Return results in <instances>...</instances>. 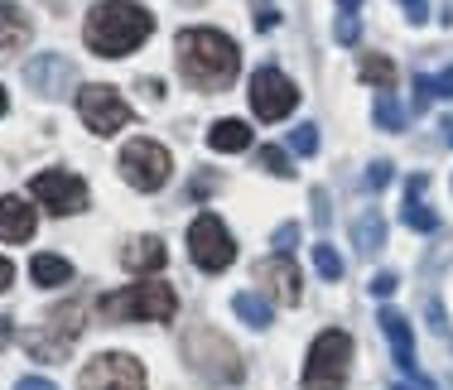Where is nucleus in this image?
I'll list each match as a JSON object with an SVG mask.
<instances>
[{
	"mask_svg": "<svg viewBox=\"0 0 453 390\" xmlns=\"http://www.w3.org/2000/svg\"><path fill=\"white\" fill-rule=\"evenodd\" d=\"M150 34H155V15L135 0H102L88 10V25H82V39L96 58H126Z\"/></svg>",
	"mask_w": 453,
	"mask_h": 390,
	"instance_id": "obj_1",
	"label": "nucleus"
},
{
	"mask_svg": "<svg viewBox=\"0 0 453 390\" xmlns=\"http://www.w3.org/2000/svg\"><path fill=\"white\" fill-rule=\"evenodd\" d=\"M174 58H179L183 82L198 87V92H222L236 78V68H242L236 43L218 34V29H183L174 39Z\"/></svg>",
	"mask_w": 453,
	"mask_h": 390,
	"instance_id": "obj_2",
	"label": "nucleus"
},
{
	"mask_svg": "<svg viewBox=\"0 0 453 390\" xmlns=\"http://www.w3.org/2000/svg\"><path fill=\"white\" fill-rule=\"evenodd\" d=\"M183 362H188L203 381H212V386H236L246 376L242 352H236L218 328H208V323H193V328L183 333Z\"/></svg>",
	"mask_w": 453,
	"mask_h": 390,
	"instance_id": "obj_3",
	"label": "nucleus"
},
{
	"mask_svg": "<svg viewBox=\"0 0 453 390\" xmlns=\"http://www.w3.org/2000/svg\"><path fill=\"white\" fill-rule=\"evenodd\" d=\"M96 309L106 323H169L179 313V294L159 279H150V285H126L116 294H102Z\"/></svg>",
	"mask_w": 453,
	"mask_h": 390,
	"instance_id": "obj_4",
	"label": "nucleus"
},
{
	"mask_svg": "<svg viewBox=\"0 0 453 390\" xmlns=\"http://www.w3.org/2000/svg\"><path fill=\"white\" fill-rule=\"evenodd\" d=\"M82 318H88V303L82 299H63L58 309H49L44 328L25 333L29 356H35V362H63V356L73 352V342L82 338V328H88Z\"/></svg>",
	"mask_w": 453,
	"mask_h": 390,
	"instance_id": "obj_5",
	"label": "nucleus"
},
{
	"mask_svg": "<svg viewBox=\"0 0 453 390\" xmlns=\"http://www.w3.org/2000/svg\"><path fill=\"white\" fill-rule=\"evenodd\" d=\"M352 371V338L342 328L319 333L304 362V390H342Z\"/></svg>",
	"mask_w": 453,
	"mask_h": 390,
	"instance_id": "obj_6",
	"label": "nucleus"
},
{
	"mask_svg": "<svg viewBox=\"0 0 453 390\" xmlns=\"http://www.w3.org/2000/svg\"><path fill=\"white\" fill-rule=\"evenodd\" d=\"M169 169H174V159H169V149L155 145V140H131V145L121 149V179L131 183V188H140V193L165 188Z\"/></svg>",
	"mask_w": 453,
	"mask_h": 390,
	"instance_id": "obj_7",
	"label": "nucleus"
},
{
	"mask_svg": "<svg viewBox=\"0 0 453 390\" xmlns=\"http://www.w3.org/2000/svg\"><path fill=\"white\" fill-rule=\"evenodd\" d=\"M188 256H193L198 270L218 275V270H226L236 260V241H232V232H226L218 217L203 212V217H193V226H188Z\"/></svg>",
	"mask_w": 453,
	"mask_h": 390,
	"instance_id": "obj_8",
	"label": "nucleus"
},
{
	"mask_svg": "<svg viewBox=\"0 0 453 390\" xmlns=\"http://www.w3.org/2000/svg\"><path fill=\"white\" fill-rule=\"evenodd\" d=\"M78 390H145V366L131 352H102L82 366Z\"/></svg>",
	"mask_w": 453,
	"mask_h": 390,
	"instance_id": "obj_9",
	"label": "nucleus"
},
{
	"mask_svg": "<svg viewBox=\"0 0 453 390\" xmlns=\"http://www.w3.org/2000/svg\"><path fill=\"white\" fill-rule=\"evenodd\" d=\"M78 116L88 121V130H96V135H116V130L131 126L135 111L121 102V92H116V87L92 82V87H82V92H78Z\"/></svg>",
	"mask_w": 453,
	"mask_h": 390,
	"instance_id": "obj_10",
	"label": "nucleus"
},
{
	"mask_svg": "<svg viewBox=\"0 0 453 390\" xmlns=\"http://www.w3.org/2000/svg\"><path fill=\"white\" fill-rule=\"evenodd\" d=\"M29 193H35V203H44L53 217H73L88 208V183L78 179V173L68 169H44L29 179Z\"/></svg>",
	"mask_w": 453,
	"mask_h": 390,
	"instance_id": "obj_11",
	"label": "nucleus"
},
{
	"mask_svg": "<svg viewBox=\"0 0 453 390\" xmlns=\"http://www.w3.org/2000/svg\"><path fill=\"white\" fill-rule=\"evenodd\" d=\"M251 111H256V121H285L289 111L299 106V87L285 78L280 68H261L251 78Z\"/></svg>",
	"mask_w": 453,
	"mask_h": 390,
	"instance_id": "obj_12",
	"label": "nucleus"
},
{
	"mask_svg": "<svg viewBox=\"0 0 453 390\" xmlns=\"http://www.w3.org/2000/svg\"><path fill=\"white\" fill-rule=\"evenodd\" d=\"M256 285H265V294L280 303H299L304 299V275H299L295 256H265L256 265Z\"/></svg>",
	"mask_w": 453,
	"mask_h": 390,
	"instance_id": "obj_13",
	"label": "nucleus"
},
{
	"mask_svg": "<svg viewBox=\"0 0 453 390\" xmlns=\"http://www.w3.org/2000/svg\"><path fill=\"white\" fill-rule=\"evenodd\" d=\"M25 82L53 102V96H63L73 87V63L63 58V53H39V58L25 63Z\"/></svg>",
	"mask_w": 453,
	"mask_h": 390,
	"instance_id": "obj_14",
	"label": "nucleus"
},
{
	"mask_svg": "<svg viewBox=\"0 0 453 390\" xmlns=\"http://www.w3.org/2000/svg\"><path fill=\"white\" fill-rule=\"evenodd\" d=\"M35 226H39V212L29 208L25 198H15V193H5V198H0V241L19 246V241H29V236H35Z\"/></svg>",
	"mask_w": 453,
	"mask_h": 390,
	"instance_id": "obj_15",
	"label": "nucleus"
},
{
	"mask_svg": "<svg viewBox=\"0 0 453 390\" xmlns=\"http://www.w3.org/2000/svg\"><path fill=\"white\" fill-rule=\"evenodd\" d=\"M376 323H381V333L391 338L395 366L410 371V376H419L415 371V333H410V318H405V313H395V309H381V313H376Z\"/></svg>",
	"mask_w": 453,
	"mask_h": 390,
	"instance_id": "obj_16",
	"label": "nucleus"
},
{
	"mask_svg": "<svg viewBox=\"0 0 453 390\" xmlns=\"http://www.w3.org/2000/svg\"><path fill=\"white\" fill-rule=\"evenodd\" d=\"M165 260H169V251H165L159 236H135V241L121 251V265L135 270V275H155V270H165Z\"/></svg>",
	"mask_w": 453,
	"mask_h": 390,
	"instance_id": "obj_17",
	"label": "nucleus"
},
{
	"mask_svg": "<svg viewBox=\"0 0 453 390\" xmlns=\"http://www.w3.org/2000/svg\"><path fill=\"white\" fill-rule=\"evenodd\" d=\"M425 173H415V179H410V188H405V208H401V217H405V226L410 232H439V212L434 208H425V198H419V193H425Z\"/></svg>",
	"mask_w": 453,
	"mask_h": 390,
	"instance_id": "obj_18",
	"label": "nucleus"
},
{
	"mask_svg": "<svg viewBox=\"0 0 453 390\" xmlns=\"http://www.w3.org/2000/svg\"><path fill=\"white\" fill-rule=\"evenodd\" d=\"M29 43V15L10 0H0V53H19Z\"/></svg>",
	"mask_w": 453,
	"mask_h": 390,
	"instance_id": "obj_19",
	"label": "nucleus"
},
{
	"mask_svg": "<svg viewBox=\"0 0 453 390\" xmlns=\"http://www.w3.org/2000/svg\"><path fill=\"white\" fill-rule=\"evenodd\" d=\"M246 145H251V126L246 121H218L208 130V149H218V155H236Z\"/></svg>",
	"mask_w": 453,
	"mask_h": 390,
	"instance_id": "obj_20",
	"label": "nucleus"
},
{
	"mask_svg": "<svg viewBox=\"0 0 453 390\" xmlns=\"http://www.w3.org/2000/svg\"><path fill=\"white\" fill-rule=\"evenodd\" d=\"M29 275H35V285H44V289H58V285H68L73 279V265L63 256H49V251H39L35 260H29Z\"/></svg>",
	"mask_w": 453,
	"mask_h": 390,
	"instance_id": "obj_21",
	"label": "nucleus"
},
{
	"mask_svg": "<svg viewBox=\"0 0 453 390\" xmlns=\"http://www.w3.org/2000/svg\"><path fill=\"white\" fill-rule=\"evenodd\" d=\"M352 241H357V251H362V256L381 251V246H386V222H381V212L366 208L357 222H352Z\"/></svg>",
	"mask_w": 453,
	"mask_h": 390,
	"instance_id": "obj_22",
	"label": "nucleus"
},
{
	"mask_svg": "<svg viewBox=\"0 0 453 390\" xmlns=\"http://www.w3.org/2000/svg\"><path fill=\"white\" fill-rule=\"evenodd\" d=\"M232 309H236V318H242L246 328H271V299L256 294V289H242V294L232 299Z\"/></svg>",
	"mask_w": 453,
	"mask_h": 390,
	"instance_id": "obj_23",
	"label": "nucleus"
},
{
	"mask_svg": "<svg viewBox=\"0 0 453 390\" xmlns=\"http://www.w3.org/2000/svg\"><path fill=\"white\" fill-rule=\"evenodd\" d=\"M362 78L376 82L381 92H391V87H395V63L381 58V53H366V58H362Z\"/></svg>",
	"mask_w": 453,
	"mask_h": 390,
	"instance_id": "obj_24",
	"label": "nucleus"
},
{
	"mask_svg": "<svg viewBox=\"0 0 453 390\" xmlns=\"http://www.w3.org/2000/svg\"><path fill=\"white\" fill-rule=\"evenodd\" d=\"M314 270L328 279V285H333V279H342V256L333 251V241H319L314 246Z\"/></svg>",
	"mask_w": 453,
	"mask_h": 390,
	"instance_id": "obj_25",
	"label": "nucleus"
},
{
	"mask_svg": "<svg viewBox=\"0 0 453 390\" xmlns=\"http://www.w3.org/2000/svg\"><path fill=\"white\" fill-rule=\"evenodd\" d=\"M256 164L271 169L275 179H289V173H295V164H289V155L280 145H261V149H256Z\"/></svg>",
	"mask_w": 453,
	"mask_h": 390,
	"instance_id": "obj_26",
	"label": "nucleus"
},
{
	"mask_svg": "<svg viewBox=\"0 0 453 390\" xmlns=\"http://www.w3.org/2000/svg\"><path fill=\"white\" fill-rule=\"evenodd\" d=\"M376 126L381 130H401L405 126L401 106H395V92H376Z\"/></svg>",
	"mask_w": 453,
	"mask_h": 390,
	"instance_id": "obj_27",
	"label": "nucleus"
},
{
	"mask_svg": "<svg viewBox=\"0 0 453 390\" xmlns=\"http://www.w3.org/2000/svg\"><path fill=\"white\" fill-rule=\"evenodd\" d=\"M289 149H295L299 159H309V155H319V126L314 121H304V126H295L289 130Z\"/></svg>",
	"mask_w": 453,
	"mask_h": 390,
	"instance_id": "obj_28",
	"label": "nucleus"
},
{
	"mask_svg": "<svg viewBox=\"0 0 453 390\" xmlns=\"http://www.w3.org/2000/svg\"><path fill=\"white\" fill-rule=\"evenodd\" d=\"M271 246H275V256H295V246H299V222H280L275 236H271Z\"/></svg>",
	"mask_w": 453,
	"mask_h": 390,
	"instance_id": "obj_29",
	"label": "nucleus"
},
{
	"mask_svg": "<svg viewBox=\"0 0 453 390\" xmlns=\"http://www.w3.org/2000/svg\"><path fill=\"white\" fill-rule=\"evenodd\" d=\"M386 183H391V159H372V169H366V188L381 193Z\"/></svg>",
	"mask_w": 453,
	"mask_h": 390,
	"instance_id": "obj_30",
	"label": "nucleus"
},
{
	"mask_svg": "<svg viewBox=\"0 0 453 390\" xmlns=\"http://www.w3.org/2000/svg\"><path fill=\"white\" fill-rule=\"evenodd\" d=\"M357 34H362V19L357 15H342L338 29H333V39H338V43H357Z\"/></svg>",
	"mask_w": 453,
	"mask_h": 390,
	"instance_id": "obj_31",
	"label": "nucleus"
},
{
	"mask_svg": "<svg viewBox=\"0 0 453 390\" xmlns=\"http://www.w3.org/2000/svg\"><path fill=\"white\" fill-rule=\"evenodd\" d=\"M395 289H401V279H395V275H391V270H381V275H376V279H372V294H376V299H391V294H395Z\"/></svg>",
	"mask_w": 453,
	"mask_h": 390,
	"instance_id": "obj_32",
	"label": "nucleus"
},
{
	"mask_svg": "<svg viewBox=\"0 0 453 390\" xmlns=\"http://www.w3.org/2000/svg\"><path fill=\"white\" fill-rule=\"evenodd\" d=\"M434 96H444V102H453V68H444L434 78Z\"/></svg>",
	"mask_w": 453,
	"mask_h": 390,
	"instance_id": "obj_33",
	"label": "nucleus"
},
{
	"mask_svg": "<svg viewBox=\"0 0 453 390\" xmlns=\"http://www.w3.org/2000/svg\"><path fill=\"white\" fill-rule=\"evenodd\" d=\"M401 5H405L410 25H425V15H429V5H425V0H401Z\"/></svg>",
	"mask_w": 453,
	"mask_h": 390,
	"instance_id": "obj_34",
	"label": "nucleus"
},
{
	"mask_svg": "<svg viewBox=\"0 0 453 390\" xmlns=\"http://www.w3.org/2000/svg\"><path fill=\"white\" fill-rule=\"evenodd\" d=\"M15 390H58L53 381H44V376H25V381H19Z\"/></svg>",
	"mask_w": 453,
	"mask_h": 390,
	"instance_id": "obj_35",
	"label": "nucleus"
},
{
	"mask_svg": "<svg viewBox=\"0 0 453 390\" xmlns=\"http://www.w3.org/2000/svg\"><path fill=\"white\" fill-rule=\"evenodd\" d=\"M10 285H15V265H10V260L5 256H0V294H5V289Z\"/></svg>",
	"mask_w": 453,
	"mask_h": 390,
	"instance_id": "obj_36",
	"label": "nucleus"
},
{
	"mask_svg": "<svg viewBox=\"0 0 453 390\" xmlns=\"http://www.w3.org/2000/svg\"><path fill=\"white\" fill-rule=\"evenodd\" d=\"M275 5H271V0H265V5H261V15H256V25H261V29H275Z\"/></svg>",
	"mask_w": 453,
	"mask_h": 390,
	"instance_id": "obj_37",
	"label": "nucleus"
},
{
	"mask_svg": "<svg viewBox=\"0 0 453 390\" xmlns=\"http://www.w3.org/2000/svg\"><path fill=\"white\" fill-rule=\"evenodd\" d=\"M10 338H15V323H10V318H0V352L10 347Z\"/></svg>",
	"mask_w": 453,
	"mask_h": 390,
	"instance_id": "obj_38",
	"label": "nucleus"
},
{
	"mask_svg": "<svg viewBox=\"0 0 453 390\" xmlns=\"http://www.w3.org/2000/svg\"><path fill=\"white\" fill-rule=\"evenodd\" d=\"M429 318H434V333H449V323H444V309H439V303H429Z\"/></svg>",
	"mask_w": 453,
	"mask_h": 390,
	"instance_id": "obj_39",
	"label": "nucleus"
},
{
	"mask_svg": "<svg viewBox=\"0 0 453 390\" xmlns=\"http://www.w3.org/2000/svg\"><path fill=\"white\" fill-rule=\"evenodd\" d=\"M338 5H342V15H352V10L362 5V0H338Z\"/></svg>",
	"mask_w": 453,
	"mask_h": 390,
	"instance_id": "obj_40",
	"label": "nucleus"
},
{
	"mask_svg": "<svg viewBox=\"0 0 453 390\" xmlns=\"http://www.w3.org/2000/svg\"><path fill=\"white\" fill-rule=\"evenodd\" d=\"M5 111H10V92L0 87V116H5Z\"/></svg>",
	"mask_w": 453,
	"mask_h": 390,
	"instance_id": "obj_41",
	"label": "nucleus"
},
{
	"mask_svg": "<svg viewBox=\"0 0 453 390\" xmlns=\"http://www.w3.org/2000/svg\"><path fill=\"white\" fill-rule=\"evenodd\" d=\"M444 135H449V145H453V121H444Z\"/></svg>",
	"mask_w": 453,
	"mask_h": 390,
	"instance_id": "obj_42",
	"label": "nucleus"
},
{
	"mask_svg": "<svg viewBox=\"0 0 453 390\" xmlns=\"http://www.w3.org/2000/svg\"><path fill=\"white\" fill-rule=\"evenodd\" d=\"M395 390H405V386H395Z\"/></svg>",
	"mask_w": 453,
	"mask_h": 390,
	"instance_id": "obj_43",
	"label": "nucleus"
}]
</instances>
